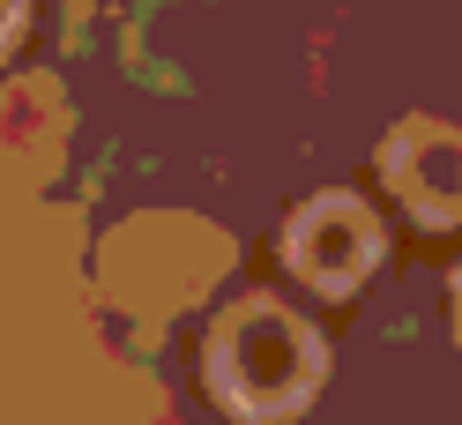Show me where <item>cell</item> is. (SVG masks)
Returning a JSON list of instances; mask_svg holds the SVG:
<instances>
[{
	"label": "cell",
	"instance_id": "2",
	"mask_svg": "<svg viewBox=\"0 0 462 425\" xmlns=\"http://www.w3.org/2000/svg\"><path fill=\"white\" fill-rule=\"evenodd\" d=\"M283 262H291L299 283L343 299V291H358L373 276V262H381V217H373L358 194H313V202L283 224Z\"/></svg>",
	"mask_w": 462,
	"mask_h": 425
},
{
	"label": "cell",
	"instance_id": "5",
	"mask_svg": "<svg viewBox=\"0 0 462 425\" xmlns=\"http://www.w3.org/2000/svg\"><path fill=\"white\" fill-rule=\"evenodd\" d=\"M455 336H462V269H455Z\"/></svg>",
	"mask_w": 462,
	"mask_h": 425
},
{
	"label": "cell",
	"instance_id": "1",
	"mask_svg": "<svg viewBox=\"0 0 462 425\" xmlns=\"http://www.w3.org/2000/svg\"><path fill=\"white\" fill-rule=\"evenodd\" d=\"M321 336H313L299 314H283L276 299H246L239 314H224L209 336V388L231 418L246 425H276L299 418L321 388Z\"/></svg>",
	"mask_w": 462,
	"mask_h": 425
},
{
	"label": "cell",
	"instance_id": "3",
	"mask_svg": "<svg viewBox=\"0 0 462 425\" xmlns=\"http://www.w3.org/2000/svg\"><path fill=\"white\" fill-rule=\"evenodd\" d=\"M381 180L418 224H462V134L440 120H402L381 150Z\"/></svg>",
	"mask_w": 462,
	"mask_h": 425
},
{
	"label": "cell",
	"instance_id": "4",
	"mask_svg": "<svg viewBox=\"0 0 462 425\" xmlns=\"http://www.w3.org/2000/svg\"><path fill=\"white\" fill-rule=\"evenodd\" d=\"M15 23H23V0H0V45L15 38Z\"/></svg>",
	"mask_w": 462,
	"mask_h": 425
}]
</instances>
